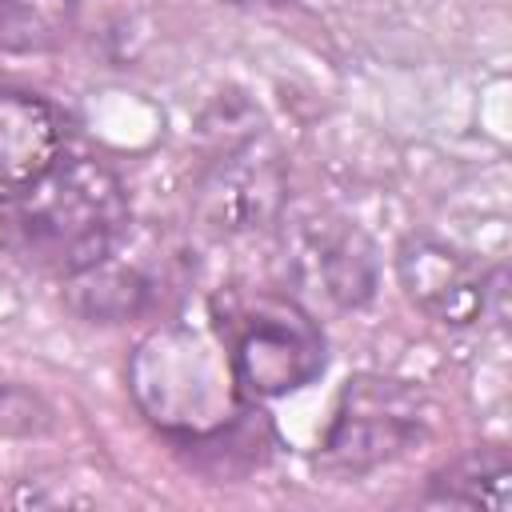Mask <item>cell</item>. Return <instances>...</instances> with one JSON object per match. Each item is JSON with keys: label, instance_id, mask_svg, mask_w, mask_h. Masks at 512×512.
<instances>
[{"label": "cell", "instance_id": "52a82bcc", "mask_svg": "<svg viewBox=\"0 0 512 512\" xmlns=\"http://www.w3.org/2000/svg\"><path fill=\"white\" fill-rule=\"evenodd\" d=\"M508 456L504 448H472L444 464L432 480L424 500L428 504H452V508H508Z\"/></svg>", "mask_w": 512, "mask_h": 512}, {"label": "cell", "instance_id": "30bf717a", "mask_svg": "<svg viewBox=\"0 0 512 512\" xmlns=\"http://www.w3.org/2000/svg\"><path fill=\"white\" fill-rule=\"evenodd\" d=\"M256 4H280V0H256Z\"/></svg>", "mask_w": 512, "mask_h": 512}, {"label": "cell", "instance_id": "9c48e42d", "mask_svg": "<svg viewBox=\"0 0 512 512\" xmlns=\"http://www.w3.org/2000/svg\"><path fill=\"white\" fill-rule=\"evenodd\" d=\"M312 268L324 284V292L336 304H364L376 284V264H372V244L356 228H340L312 248Z\"/></svg>", "mask_w": 512, "mask_h": 512}, {"label": "cell", "instance_id": "6da1fadb", "mask_svg": "<svg viewBox=\"0 0 512 512\" xmlns=\"http://www.w3.org/2000/svg\"><path fill=\"white\" fill-rule=\"evenodd\" d=\"M124 180L96 156H72L12 200L8 248L36 272L72 280L96 268L128 236Z\"/></svg>", "mask_w": 512, "mask_h": 512}, {"label": "cell", "instance_id": "277c9868", "mask_svg": "<svg viewBox=\"0 0 512 512\" xmlns=\"http://www.w3.org/2000/svg\"><path fill=\"white\" fill-rule=\"evenodd\" d=\"M288 180L280 152L264 140H244L224 152L196 188V216L212 236H248L276 220Z\"/></svg>", "mask_w": 512, "mask_h": 512}, {"label": "cell", "instance_id": "8992f818", "mask_svg": "<svg viewBox=\"0 0 512 512\" xmlns=\"http://www.w3.org/2000/svg\"><path fill=\"white\" fill-rule=\"evenodd\" d=\"M64 152L56 108L28 88H0V200L12 204L40 184Z\"/></svg>", "mask_w": 512, "mask_h": 512}, {"label": "cell", "instance_id": "7a4b0ae2", "mask_svg": "<svg viewBox=\"0 0 512 512\" xmlns=\"http://www.w3.org/2000/svg\"><path fill=\"white\" fill-rule=\"evenodd\" d=\"M232 380L252 396H288L324 372V332L276 292H236L220 312Z\"/></svg>", "mask_w": 512, "mask_h": 512}, {"label": "cell", "instance_id": "5b68a950", "mask_svg": "<svg viewBox=\"0 0 512 512\" xmlns=\"http://www.w3.org/2000/svg\"><path fill=\"white\" fill-rule=\"evenodd\" d=\"M396 280L416 312L444 328H468L488 312L496 280L460 248L432 236H404L396 248Z\"/></svg>", "mask_w": 512, "mask_h": 512}, {"label": "cell", "instance_id": "ba28073f", "mask_svg": "<svg viewBox=\"0 0 512 512\" xmlns=\"http://www.w3.org/2000/svg\"><path fill=\"white\" fill-rule=\"evenodd\" d=\"M76 0H0V56H44L72 40Z\"/></svg>", "mask_w": 512, "mask_h": 512}, {"label": "cell", "instance_id": "3957f363", "mask_svg": "<svg viewBox=\"0 0 512 512\" xmlns=\"http://www.w3.org/2000/svg\"><path fill=\"white\" fill-rule=\"evenodd\" d=\"M424 436L420 396L400 380L356 376L348 380L336 416L320 440V464L336 476L372 472L404 456Z\"/></svg>", "mask_w": 512, "mask_h": 512}]
</instances>
